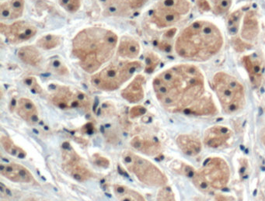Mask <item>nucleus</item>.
I'll return each mask as SVG.
<instances>
[{"label":"nucleus","mask_w":265,"mask_h":201,"mask_svg":"<svg viewBox=\"0 0 265 201\" xmlns=\"http://www.w3.org/2000/svg\"><path fill=\"white\" fill-rule=\"evenodd\" d=\"M153 86L159 102L170 112L197 116L216 113L203 73L195 65H177L164 71L154 79Z\"/></svg>","instance_id":"f257e3e1"},{"label":"nucleus","mask_w":265,"mask_h":201,"mask_svg":"<svg viewBox=\"0 0 265 201\" xmlns=\"http://www.w3.org/2000/svg\"><path fill=\"white\" fill-rule=\"evenodd\" d=\"M116 34L103 27H89L81 30L72 41V54L82 69L88 73L97 72L110 60L117 47Z\"/></svg>","instance_id":"f03ea898"},{"label":"nucleus","mask_w":265,"mask_h":201,"mask_svg":"<svg viewBox=\"0 0 265 201\" xmlns=\"http://www.w3.org/2000/svg\"><path fill=\"white\" fill-rule=\"evenodd\" d=\"M223 43V36L216 25L206 20H197L179 35L175 51L180 57L187 60L205 62L220 52Z\"/></svg>","instance_id":"7ed1b4c3"},{"label":"nucleus","mask_w":265,"mask_h":201,"mask_svg":"<svg viewBox=\"0 0 265 201\" xmlns=\"http://www.w3.org/2000/svg\"><path fill=\"white\" fill-rule=\"evenodd\" d=\"M212 88L225 114H237L244 109L245 89L238 79L230 74L219 72L213 76Z\"/></svg>","instance_id":"20e7f679"},{"label":"nucleus","mask_w":265,"mask_h":201,"mask_svg":"<svg viewBox=\"0 0 265 201\" xmlns=\"http://www.w3.org/2000/svg\"><path fill=\"white\" fill-rule=\"evenodd\" d=\"M228 163L219 157L208 158L192 176L194 184L204 193L224 189L230 181Z\"/></svg>","instance_id":"39448f33"},{"label":"nucleus","mask_w":265,"mask_h":201,"mask_svg":"<svg viewBox=\"0 0 265 201\" xmlns=\"http://www.w3.org/2000/svg\"><path fill=\"white\" fill-rule=\"evenodd\" d=\"M122 161L128 172L145 186L160 188L168 183L165 173L155 163L140 155L125 151L122 153Z\"/></svg>","instance_id":"423d86ee"},{"label":"nucleus","mask_w":265,"mask_h":201,"mask_svg":"<svg viewBox=\"0 0 265 201\" xmlns=\"http://www.w3.org/2000/svg\"><path fill=\"white\" fill-rule=\"evenodd\" d=\"M141 66L142 64L139 62H122L110 64L93 76L92 84L100 90H116L131 79Z\"/></svg>","instance_id":"0eeeda50"},{"label":"nucleus","mask_w":265,"mask_h":201,"mask_svg":"<svg viewBox=\"0 0 265 201\" xmlns=\"http://www.w3.org/2000/svg\"><path fill=\"white\" fill-rule=\"evenodd\" d=\"M62 160L64 172L75 181L84 183L95 177L85 160L68 144L62 146Z\"/></svg>","instance_id":"6e6552de"},{"label":"nucleus","mask_w":265,"mask_h":201,"mask_svg":"<svg viewBox=\"0 0 265 201\" xmlns=\"http://www.w3.org/2000/svg\"><path fill=\"white\" fill-rule=\"evenodd\" d=\"M52 104L61 109L89 108L90 99L84 92L72 90L67 86H57L50 96Z\"/></svg>","instance_id":"1a4fd4ad"},{"label":"nucleus","mask_w":265,"mask_h":201,"mask_svg":"<svg viewBox=\"0 0 265 201\" xmlns=\"http://www.w3.org/2000/svg\"><path fill=\"white\" fill-rule=\"evenodd\" d=\"M0 173L9 181L22 184L37 185V179L31 172L20 163H5L0 166Z\"/></svg>","instance_id":"9d476101"},{"label":"nucleus","mask_w":265,"mask_h":201,"mask_svg":"<svg viewBox=\"0 0 265 201\" xmlns=\"http://www.w3.org/2000/svg\"><path fill=\"white\" fill-rule=\"evenodd\" d=\"M0 31L10 41L18 43L33 37L37 33V29L25 21H18L11 25L1 24Z\"/></svg>","instance_id":"9b49d317"},{"label":"nucleus","mask_w":265,"mask_h":201,"mask_svg":"<svg viewBox=\"0 0 265 201\" xmlns=\"http://www.w3.org/2000/svg\"><path fill=\"white\" fill-rule=\"evenodd\" d=\"M233 134V131L225 126H212L205 131L204 144L212 148L223 147L232 138Z\"/></svg>","instance_id":"f8f14e48"},{"label":"nucleus","mask_w":265,"mask_h":201,"mask_svg":"<svg viewBox=\"0 0 265 201\" xmlns=\"http://www.w3.org/2000/svg\"><path fill=\"white\" fill-rule=\"evenodd\" d=\"M130 144L137 152L148 156H156L162 153V144L154 137L135 136Z\"/></svg>","instance_id":"ddd939ff"},{"label":"nucleus","mask_w":265,"mask_h":201,"mask_svg":"<svg viewBox=\"0 0 265 201\" xmlns=\"http://www.w3.org/2000/svg\"><path fill=\"white\" fill-rule=\"evenodd\" d=\"M16 112L21 119L28 124H35L39 121V110L35 104L28 98L22 97L17 100Z\"/></svg>","instance_id":"4468645a"},{"label":"nucleus","mask_w":265,"mask_h":201,"mask_svg":"<svg viewBox=\"0 0 265 201\" xmlns=\"http://www.w3.org/2000/svg\"><path fill=\"white\" fill-rule=\"evenodd\" d=\"M145 77L143 76H137L129 86L122 91V96L123 99L130 104H137L144 99L145 90H144Z\"/></svg>","instance_id":"2eb2a0df"},{"label":"nucleus","mask_w":265,"mask_h":201,"mask_svg":"<svg viewBox=\"0 0 265 201\" xmlns=\"http://www.w3.org/2000/svg\"><path fill=\"white\" fill-rule=\"evenodd\" d=\"M176 142L182 153L187 156H196L202 151V141L192 134H180L177 136Z\"/></svg>","instance_id":"dca6fc26"},{"label":"nucleus","mask_w":265,"mask_h":201,"mask_svg":"<svg viewBox=\"0 0 265 201\" xmlns=\"http://www.w3.org/2000/svg\"><path fill=\"white\" fill-rule=\"evenodd\" d=\"M0 17L5 20H14L23 15L24 0H0Z\"/></svg>","instance_id":"f3484780"},{"label":"nucleus","mask_w":265,"mask_h":201,"mask_svg":"<svg viewBox=\"0 0 265 201\" xmlns=\"http://www.w3.org/2000/svg\"><path fill=\"white\" fill-rule=\"evenodd\" d=\"M243 63L253 87H260L262 82V69L258 59L251 56H244Z\"/></svg>","instance_id":"a211bd4d"},{"label":"nucleus","mask_w":265,"mask_h":201,"mask_svg":"<svg viewBox=\"0 0 265 201\" xmlns=\"http://www.w3.org/2000/svg\"><path fill=\"white\" fill-rule=\"evenodd\" d=\"M259 34V23L255 13L250 10L244 17L241 29V37L244 40L250 41L254 40Z\"/></svg>","instance_id":"6ab92c4d"},{"label":"nucleus","mask_w":265,"mask_h":201,"mask_svg":"<svg viewBox=\"0 0 265 201\" xmlns=\"http://www.w3.org/2000/svg\"><path fill=\"white\" fill-rule=\"evenodd\" d=\"M157 7L181 18L187 15L191 10L189 0H161Z\"/></svg>","instance_id":"aec40b11"},{"label":"nucleus","mask_w":265,"mask_h":201,"mask_svg":"<svg viewBox=\"0 0 265 201\" xmlns=\"http://www.w3.org/2000/svg\"><path fill=\"white\" fill-rule=\"evenodd\" d=\"M112 188L118 201H147L142 193L126 185L115 183Z\"/></svg>","instance_id":"412c9836"},{"label":"nucleus","mask_w":265,"mask_h":201,"mask_svg":"<svg viewBox=\"0 0 265 201\" xmlns=\"http://www.w3.org/2000/svg\"><path fill=\"white\" fill-rule=\"evenodd\" d=\"M140 46L139 43L130 37H123L119 46V53L121 57L127 59H135L139 56Z\"/></svg>","instance_id":"4be33fe9"},{"label":"nucleus","mask_w":265,"mask_h":201,"mask_svg":"<svg viewBox=\"0 0 265 201\" xmlns=\"http://www.w3.org/2000/svg\"><path fill=\"white\" fill-rule=\"evenodd\" d=\"M0 144L2 145L4 151L13 156V157L17 158L20 160H24L27 157V152L22 148L18 144L14 142V140L8 135L2 134L0 136Z\"/></svg>","instance_id":"5701e85b"},{"label":"nucleus","mask_w":265,"mask_h":201,"mask_svg":"<svg viewBox=\"0 0 265 201\" xmlns=\"http://www.w3.org/2000/svg\"><path fill=\"white\" fill-rule=\"evenodd\" d=\"M18 57L24 63L32 66H39L42 62V55L33 46L21 47L18 52Z\"/></svg>","instance_id":"b1692460"},{"label":"nucleus","mask_w":265,"mask_h":201,"mask_svg":"<svg viewBox=\"0 0 265 201\" xmlns=\"http://www.w3.org/2000/svg\"><path fill=\"white\" fill-rule=\"evenodd\" d=\"M242 15H243V12L241 10H237L229 16L228 20H227V29H228L229 32L232 35H235L238 33Z\"/></svg>","instance_id":"393cba45"},{"label":"nucleus","mask_w":265,"mask_h":201,"mask_svg":"<svg viewBox=\"0 0 265 201\" xmlns=\"http://www.w3.org/2000/svg\"><path fill=\"white\" fill-rule=\"evenodd\" d=\"M37 43L39 47L45 49V50H51V49L58 47L60 44L61 38L59 36L49 34V35L44 36L42 38L39 39Z\"/></svg>","instance_id":"a878e982"},{"label":"nucleus","mask_w":265,"mask_h":201,"mask_svg":"<svg viewBox=\"0 0 265 201\" xmlns=\"http://www.w3.org/2000/svg\"><path fill=\"white\" fill-rule=\"evenodd\" d=\"M157 201H177V199L173 189L168 185H165L159 189Z\"/></svg>","instance_id":"bb28decb"},{"label":"nucleus","mask_w":265,"mask_h":201,"mask_svg":"<svg viewBox=\"0 0 265 201\" xmlns=\"http://www.w3.org/2000/svg\"><path fill=\"white\" fill-rule=\"evenodd\" d=\"M233 0H212V7L215 14L222 15L228 12L232 6Z\"/></svg>","instance_id":"cd10ccee"},{"label":"nucleus","mask_w":265,"mask_h":201,"mask_svg":"<svg viewBox=\"0 0 265 201\" xmlns=\"http://www.w3.org/2000/svg\"><path fill=\"white\" fill-rule=\"evenodd\" d=\"M59 4L67 12L75 13L81 6L80 0H59Z\"/></svg>","instance_id":"c85d7f7f"},{"label":"nucleus","mask_w":265,"mask_h":201,"mask_svg":"<svg viewBox=\"0 0 265 201\" xmlns=\"http://www.w3.org/2000/svg\"><path fill=\"white\" fill-rule=\"evenodd\" d=\"M145 63H146L145 72L151 73V72H154V69L157 67L159 63H160V59H159L157 55L150 53V54H148L147 56L146 59H145Z\"/></svg>","instance_id":"c756f323"},{"label":"nucleus","mask_w":265,"mask_h":201,"mask_svg":"<svg viewBox=\"0 0 265 201\" xmlns=\"http://www.w3.org/2000/svg\"><path fill=\"white\" fill-rule=\"evenodd\" d=\"M24 83L27 85V87L30 89V91L36 94H42L43 92V89L39 85L37 79L33 77H28L24 79Z\"/></svg>","instance_id":"7c9ffc66"},{"label":"nucleus","mask_w":265,"mask_h":201,"mask_svg":"<svg viewBox=\"0 0 265 201\" xmlns=\"http://www.w3.org/2000/svg\"><path fill=\"white\" fill-rule=\"evenodd\" d=\"M51 66H52V69H53L54 72H56L59 75H67L68 74V69L61 61H52Z\"/></svg>","instance_id":"2f4dec72"},{"label":"nucleus","mask_w":265,"mask_h":201,"mask_svg":"<svg viewBox=\"0 0 265 201\" xmlns=\"http://www.w3.org/2000/svg\"><path fill=\"white\" fill-rule=\"evenodd\" d=\"M94 163L99 167L107 168L110 166V161L107 160V158L103 157L99 154L94 155Z\"/></svg>","instance_id":"473e14b6"},{"label":"nucleus","mask_w":265,"mask_h":201,"mask_svg":"<svg viewBox=\"0 0 265 201\" xmlns=\"http://www.w3.org/2000/svg\"><path fill=\"white\" fill-rule=\"evenodd\" d=\"M146 112V109H145L142 106H135L134 108H132L130 111V117L131 118H138L140 116L143 115Z\"/></svg>","instance_id":"72a5a7b5"},{"label":"nucleus","mask_w":265,"mask_h":201,"mask_svg":"<svg viewBox=\"0 0 265 201\" xmlns=\"http://www.w3.org/2000/svg\"><path fill=\"white\" fill-rule=\"evenodd\" d=\"M260 137L262 143H263V145L265 146V127H263V128H262L261 131H260Z\"/></svg>","instance_id":"f704fd0d"},{"label":"nucleus","mask_w":265,"mask_h":201,"mask_svg":"<svg viewBox=\"0 0 265 201\" xmlns=\"http://www.w3.org/2000/svg\"><path fill=\"white\" fill-rule=\"evenodd\" d=\"M24 201H41L39 200L37 198L34 197V196H29V197L26 198Z\"/></svg>","instance_id":"c9c22d12"}]
</instances>
